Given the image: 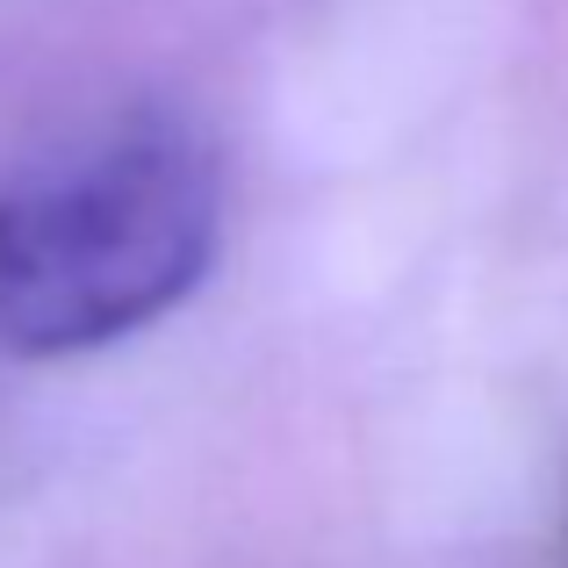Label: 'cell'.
Segmentation results:
<instances>
[{
	"mask_svg": "<svg viewBox=\"0 0 568 568\" xmlns=\"http://www.w3.org/2000/svg\"><path fill=\"white\" fill-rule=\"evenodd\" d=\"M223 181L181 123H138L51 173L0 187V346L94 353L202 288Z\"/></svg>",
	"mask_w": 568,
	"mask_h": 568,
	"instance_id": "obj_1",
	"label": "cell"
}]
</instances>
